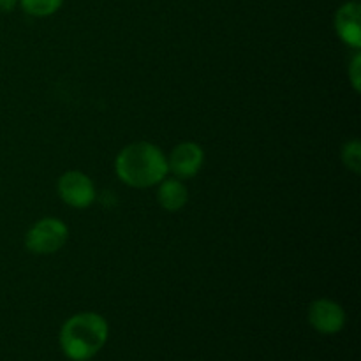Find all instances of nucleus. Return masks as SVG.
Returning a JSON list of instances; mask_svg holds the SVG:
<instances>
[{
	"instance_id": "f257e3e1",
	"label": "nucleus",
	"mask_w": 361,
	"mask_h": 361,
	"mask_svg": "<svg viewBox=\"0 0 361 361\" xmlns=\"http://www.w3.org/2000/svg\"><path fill=\"white\" fill-rule=\"evenodd\" d=\"M116 176L126 185L148 189L159 185L168 175V159L164 152L148 141H136L120 150L115 161Z\"/></svg>"
},
{
	"instance_id": "f03ea898",
	"label": "nucleus",
	"mask_w": 361,
	"mask_h": 361,
	"mask_svg": "<svg viewBox=\"0 0 361 361\" xmlns=\"http://www.w3.org/2000/svg\"><path fill=\"white\" fill-rule=\"evenodd\" d=\"M108 321L95 312H81L69 317L60 330V348L67 358L88 361L108 342Z\"/></svg>"
},
{
	"instance_id": "7ed1b4c3",
	"label": "nucleus",
	"mask_w": 361,
	"mask_h": 361,
	"mask_svg": "<svg viewBox=\"0 0 361 361\" xmlns=\"http://www.w3.org/2000/svg\"><path fill=\"white\" fill-rule=\"evenodd\" d=\"M69 238V229L60 219L46 217L35 222L25 235V247L32 254L48 256L55 254L66 245Z\"/></svg>"
},
{
	"instance_id": "20e7f679",
	"label": "nucleus",
	"mask_w": 361,
	"mask_h": 361,
	"mask_svg": "<svg viewBox=\"0 0 361 361\" xmlns=\"http://www.w3.org/2000/svg\"><path fill=\"white\" fill-rule=\"evenodd\" d=\"M59 196L73 208H88L95 200L94 182L81 171H67L59 180Z\"/></svg>"
},
{
	"instance_id": "39448f33",
	"label": "nucleus",
	"mask_w": 361,
	"mask_h": 361,
	"mask_svg": "<svg viewBox=\"0 0 361 361\" xmlns=\"http://www.w3.org/2000/svg\"><path fill=\"white\" fill-rule=\"evenodd\" d=\"M309 323L319 334L335 335L345 326V312L334 300H316L309 307Z\"/></svg>"
},
{
	"instance_id": "423d86ee",
	"label": "nucleus",
	"mask_w": 361,
	"mask_h": 361,
	"mask_svg": "<svg viewBox=\"0 0 361 361\" xmlns=\"http://www.w3.org/2000/svg\"><path fill=\"white\" fill-rule=\"evenodd\" d=\"M168 171H171L176 178H192L203 168L204 154L203 148L192 141H185L175 147L169 154Z\"/></svg>"
},
{
	"instance_id": "0eeeda50",
	"label": "nucleus",
	"mask_w": 361,
	"mask_h": 361,
	"mask_svg": "<svg viewBox=\"0 0 361 361\" xmlns=\"http://www.w3.org/2000/svg\"><path fill=\"white\" fill-rule=\"evenodd\" d=\"M335 30L338 37L351 48L361 46V6L358 0H349L338 7L335 14Z\"/></svg>"
},
{
	"instance_id": "6e6552de",
	"label": "nucleus",
	"mask_w": 361,
	"mask_h": 361,
	"mask_svg": "<svg viewBox=\"0 0 361 361\" xmlns=\"http://www.w3.org/2000/svg\"><path fill=\"white\" fill-rule=\"evenodd\" d=\"M157 201L164 210L178 212L189 201V190L178 178H164L159 183Z\"/></svg>"
},
{
	"instance_id": "1a4fd4ad",
	"label": "nucleus",
	"mask_w": 361,
	"mask_h": 361,
	"mask_svg": "<svg viewBox=\"0 0 361 361\" xmlns=\"http://www.w3.org/2000/svg\"><path fill=\"white\" fill-rule=\"evenodd\" d=\"M21 9L35 18H46L55 14L62 7L63 0H18Z\"/></svg>"
},
{
	"instance_id": "9d476101",
	"label": "nucleus",
	"mask_w": 361,
	"mask_h": 361,
	"mask_svg": "<svg viewBox=\"0 0 361 361\" xmlns=\"http://www.w3.org/2000/svg\"><path fill=\"white\" fill-rule=\"evenodd\" d=\"M342 161H344L345 168L351 169L356 175L361 171V145L358 140H353L344 145V148H342Z\"/></svg>"
},
{
	"instance_id": "9b49d317",
	"label": "nucleus",
	"mask_w": 361,
	"mask_h": 361,
	"mask_svg": "<svg viewBox=\"0 0 361 361\" xmlns=\"http://www.w3.org/2000/svg\"><path fill=\"white\" fill-rule=\"evenodd\" d=\"M360 71H361V55L360 53H356L351 60V66H349V78H351L353 88H355L356 92H360V88H361V73Z\"/></svg>"
},
{
	"instance_id": "f8f14e48",
	"label": "nucleus",
	"mask_w": 361,
	"mask_h": 361,
	"mask_svg": "<svg viewBox=\"0 0 361 361\" xmlns=\"http://www.w3.org/2000/svg\"><path fill=\"white\" fill-rule=\"evenodd\" d=\"M18 6V0H0V13H11Z\"/></svg>"
}]
</instances>
